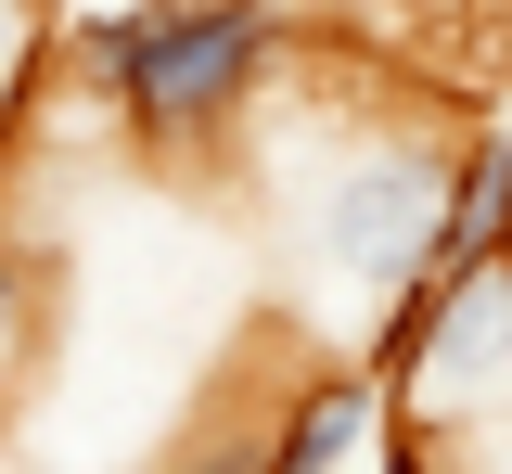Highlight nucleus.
I'll list each match as a JSON object with an SVG mask.
<instances>
[{
  "label": "nucleus",
  "mask_w": 512,
  "mask_h": 474,
  "mask_svg": "<svg viewBox=\"0 0 512 474\" xmlns=\"http://www.w3.org/2000/svg\"><path fill=\"white\" fill-rule=\"evenodd\" d=\"M282 65V0H116L77 26V77L154 154H218Z\"/></svg>",
  "instance_id": "1"
},
{
  "label": "nucleus",
  "mask_w": 512,
  "mask_h": 474,
  "mask_svg": "<svg viewBox=\"0 0 512 474\" xmlns=\"http://www.w3.org/2000/svg\"><path fill=\"white\" fill-rule=\"evenodd\" d=\"M448 180H461V154L436 129H359L320 167V218H308L320 270L359 308H410V282L436 270V231H448Z\"/></svg>",
  "instance_id": "2"
},
{
  "label": "nucleus",
  "mask_w": 512,
  "mask_h": 474,
  "mask_svg": "<svg viewBox=\"0 0 512 474\" xmlns=\"http://www.w3.org/2000/svg\"><path fill=\"white\" fill-rule=\"evenodd\" d=\"M397 385H410L423 423L512 410V257L410 282V308H397Z\"/></svg>",
  "instance_id": "3"
},
{
  "label": "nucleus",
  "mask_w": 512,
  "mask_h": 474,
  "mask_svg": "<svg viewBox=\"0 0 512 474\" xmlns=\"http://www.w3.org/2000/svg\"><path fill=\"white\" fill-rule=\"evenodd\" d=\"M372 423H384V372L333 359V372L295 385V410H269V474H346L372 449Z\"/></svg>",
  "instance_id": "4"
},
{
  "label": "nucleus",
  "mask_w": 512,
  "mask_h": 474,
  "mask_svg": "<svg viewBox=\"0 0 512 474\" xmlns=\"http://www.w3.org/2000/svg\"><path fill=\"white\" fill-rule=\"evenodd\" d=\"M39 334H52V257L0 231V398L26 385V359H39Z\"/></svg>",
  "instance_id": "5"
},
{
  "label": "nucleus",
  "mask_w": 512,
  "mask_h": 474,
  "mask_svg": "<svg viewBox=\"0 0 512 474\" xmlns=\"http://www.w3.org/2000/svg\"><path fill=\"white\" fill-rule=\"evenodd\" d=\"M154 474H269V410H205Z\"/></svg>",
  "instance_id": "6"
},
{
  "label": "nucleus",
  "mask_w": 512,
  "mask_h": 474,
  "mask_svg": "<svg viewBox=\"0 0 512 474\" xmlns=\"http://www.w3.org/2000/svg\"><path fill=\"white\" fill-rule=\"evenodd\" d=\"M13 52H26V0H0V65H13Z\"/></svg>",
  "instance_id": "7"
}]
</instances>
